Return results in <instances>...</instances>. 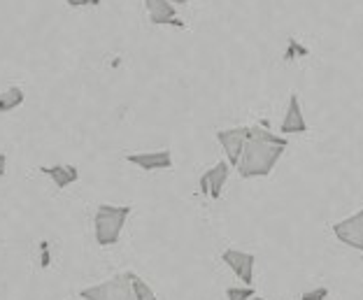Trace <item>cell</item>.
<instances>
[{
  "mask_svg": "<svg viewBox=\"0 0 363 300\" xmlns=\"http://www.w3.org/2000/svg\"><path fill=\"white\" fill-rule=\"evenodd\" d=\"M126 163L145 172L154 170H170L172 168V152L170 149H159V152H143V154H128Z\"/></svg>",
  "mask_w": 363,
  "mask_h": 300,
  "instance_id": "cell-9",
  "label": "cell"
},
{
  "mask_svg": "<svg viewBox=\"0 0 363 300\" xmlns=\"http://www.w3.org/2000/svg\"><path fill=\"white\" fill-rule=\"evenodd\" d=\"M170 3H172V5H175V7H182V5L191 3V0H170Z\"/></svg>",
  "mask_w": 363,
  "mask_h": 300,
  "instance_id": "cell-19",
  "label": "cell"
},
{
  "mask_svg": "<svg viewBox=\"0 0 363 300\" xmlns=\"http://www.w3.org/2000/svg\"><path fill=\"white\" fill-rule=\"evenodd\" d=\"M82 300H138L133 291V272H119L112 279L101 282V284L86 287L79 291Z\"/></svg>",
  "mask_w": 363,
  "mask_h": 300,
  "instance_id": "cell-3",
  "label": "cell"
},
{
  "mask_svg": "<svg viewBox=\"0 0 363 300\" xmlns=\"http://www.w3.org/2000/svg\"><path fill=\"white\" fill-rule=\"evenodd\" d=\"M282 135H298V133H308V121L303 116V107H301V98L291 94L289 98V107H286V114L282 119Z\"/></svg>",
  "mask_w": 363,
  "mask_h": 300,
  "instance_id": "cell-10",
  "label": "cell"
},
{
  "mask_svg": "<svg viewBox=\"0 0 363 300\" xmlns=\"http://www.w3.org/2000/svg\"><path fill=\"white\" fill-rule=\"evenodd\" d=\"M252 300H263V298H257V296H254V298H252Z\"/></svg>",
  "mask_w": 363,
  "mask_h": 300,
  "instance_id": "cell-20",
  "label": "cell"
},
{
  "mask_svg": "<svg viewBox=\"0 0 363 300\" xmlns=\"http://www.w3.org/2000/svg\"><path fill=\"white\" fill-rule=\"evenodd\" d=\"M254 287H228L226 289V298L228 300H252L254 298Z\"/></svg>",
  "mask_w": 363,
  "mask_h": 300,
  "instance_id": "cell-14",
  "label": "cell"
},
{
  "mask_svg": "<svg viewBox=\"0 0 363 300\" xmlns=\"http://www.w3.org/2000/svg\"><path fill=\"white\" fill-rule=\"evenodd\" d=\"M103 0H68V7H98Z\"/></svg>",
  "mask_w": 363,
  "mask_h": 300,
  "instance_id": "cell-16",
  "label": "cell"
},
{
  "mask_svg": "<svg viewBox=\"0 0 363 300\" xmlns=\"http://www.w3.org/2000/svg\"><path fill=\"white\" fill-rule=\"evenodd\" d=\"M133 212L130 205H98L94 214V233L96 243L101 247H114L121 240L123 226Z\"/></svg>",
  "mask_w": 363,
  "mask_h": 300,
  "instance_id": "cell-2",
  "label": "cell"
},
{
  "mask_svg": "<svg viewBox=\"0 0 363 300\" xmlns=\"http://www.w3.org/2000/svg\"><path fill=\"white\" fill-rule=\"evenodd\" d=\"M23 100H26V94H23L21 87L5 89L3 94H0V114H7V112L16 110V107H21Z\"/></svg>",
  "mask_w": 363,
  "mask_h": 300,
  "instance_id": "cell-12",
  "label": "cell"
},
{
  "mask_svg": "<svg viewBox=\"0 0 363 300\" xmlns=\"http://www.w3.org/2000/svg\"><path fill=\"white\" fill-rule=\"evenodd\" d=\"M282 145H270V143H263V140H254V138H247L245 149H242V156L238 161V174L242 179H252V177H268L272 172V168L279 163V158L284 154Z\"/></svg>",
  "mask_w": 363,
  "mask_h": 300,
  "instance_id": "cell-1",
  "label": "cell"
},
{
  "mask_svg": "<svg viewBox=\"0 0 363 300\" xmlns=\"http://www.w3.org/2000/svg\"><path fill=\"white\" fill-rule=\"evenodd\" d=\"M221 261L240 277L245 287H254V265H257V256L250 252H240V249H226V252L221 254Z\"/></svg>",
  "mask_w": 363,
  "mask_h": 300,
  "instance_id": "cell-5",
  "label": "cell"
},
{
  "mask_svg": "<svg viewBox=\"0 0 363 300\" xmlns=\"http://www.w3.org/2000/svg\"><path fill=\"white\" fill-rule=\"evenodd\" d=\"M301 300H328V289H315V291H305Z\"/></svg>",
  "mask_w": 363,
  "mask_h": 300,
  "instance_id": "cell-15",
  "label": "cell"
},
{
  "mask_svg": "<svg viewBox=\"0 0 363 300\" xmlns=\"http://www.w3.org/2000/svg\"><path fill=\"white\" fill-rule=\"evenodd\" d=\"M47 247H49V245L43 240V243H40V249H43V263H40V265H43V268H49V263H52V256H49Z\"/></svg>",
  "mask_w": 363,
  "mask_h": 300,
  "instance_id": "cell-17",
  "label": "cell"
},
{
  "mask_svg": "<svg viewBox=\"0 0 363 300\" xmlns=\"http://www.w3.org/2000/svg\"><path fill=\"white\" fill-rule=\"evenodd\" d=\"M247 138L263 140V143H270V145H282V147L289 145V138L275 135V133L266 128V123H263V126H247Z\"/></svg>",
  "mask_w": 363,
  "mask_h": 300,
  "instance_id": "cell-13",
  "label": "cell"
},
{
  "mask_svg": "<svg viewBox=\"0 0 363 300\" xmlns=\"http://www.w3.org/2000/svg\"><path fill=\"white\" fill-rule=\"evenodd\" d=\"M217 140L226 154V163L238 165V161H240V156H242L245 143H247V126L217 130Z\"/></svg>",
  "mask_w": 363,
  "mask_h": 300,
  "instance_id": "cell-7",
  "label": "cell"
},
{
  "mask_svg": "<svg viewBox=\"0 0 363 300\" xmlns=\"http://www.w3.org/2000/svg\"><path fill=\"white\" fill-rule=\"evenodd\" d=\"M333 233L342 245L363 252V210L347 216V219L333 223Z\"/></svg>",
  "mask_w": 363,
  "mask_h": 300,
  "instance_id": "cell-6",
  "label": "cell"
},
{
  "mask_svg": "<svg viewBox=\"0 0 363 300\" xmlns=\"http://www.w3.org/2000/svg\"><path fill=\"white\" fill-rule=\"evenodd\" d=\"M228 174H230V165L226 161H217L210 170H205L201 174V179H198V189H201V194L212 198V200H219L221 191H224L226 182H228Z\"/></svg>",
  "mask_w": 363,
  "mask_h": 300,
  "instance_id": "cell-4",
  "label": "cell"
},
{
  "mask_svg": "<svg viewBox=\"0 0 363 300\" xmlns=\"http://www.w3.org/2000/svg\"><path fill=\"white\" fill-rule=\"evenodd\" d=\"M40 172L47 174L49 179L54 182L56 189H68L70 184H75L79 179V170L77 165L72 163H56V165H40Z\"/></svg>",
  "mask_w": 363,
  "mask_h": 300,
  "instance_id": "cell-11",
  "label": "cell"
},
{
  "mask_svg": "<svg viewBox=\"0 0 363 300\" xmlns=\"http://www.w3.org/2000/svg\"><path fill=\"white\" fill-rule=\"evenodd\" d=\"M145 10L150 14V21L154 26L184 28V21L177 16V7L170 0H145Z\"/></svg>",
  "mask_w": 363,
  "mask_h": 300,
  "instance_id": "cell-8",
  "label": "cell"
},
{
  "mask_svg": "<svg viewBox=\"0 0 363 300\" xmlns=\"http://www.w3.org/2000/svg\"><path fill=\"white\" fill-rule=\"evenodd\" d=\"M5 172H7V156L0 154V177H5Z\"/></svg>",
  "mask_w": 363,
  "mask_h": 300,
  "instance_id": "cell-18",
  "label": "cell"
}]
</instances>
